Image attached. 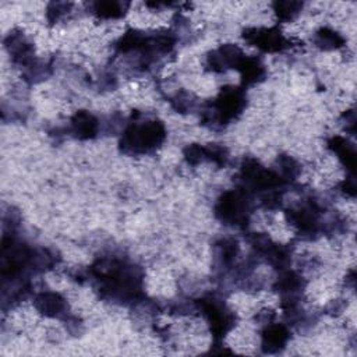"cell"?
Listing matches in <instances>:
<instances>
[{
    "label": "cell",
    "mask_w": 357,
    "mask_h": 357,
    "mask_svg": "<svg viewBox=\"0 0 357 357\" xmlns=\"http://www.w3.org/2000/svg\"><path fill=\"white\" fill-rule=\"evenodd\" d=\"M166 137L165 127L161 122H144L131 124L122 139V148L130 154H147L158 148Z\"/></svg>",
    "instance_id": "obj_1"
},
{
    "label": "cell",
    "mask_w": 357,
    "mask_h": 357,
    "mask_svg": "<svg viewBox=\"0 0 357 357\" xmlns=\"http://www.w3.org/2000/svg\"><path fill=\"white\" fill-rule=\"evenodd\" d=\"M216 216L231 225H240L247 219L249 201L247 196L242 192H228L223 194L215 208Z\"/></svg>",
    "instance_id": "obj_2"
},
{
    "label": "cell",
    "mask_w": 357,
    "mask_h": 357,
    "mask_svg": "<svg viewBox=\"0 0 357 357\" xmlns=\"http://www.w3.org/2000/svg\"><path fill=\"white\" fill-rule=\"evenodd\" d=\"M244 38L265 52H281L288 47V41L275 28L247 30Z\"/></svg>",
    "instance_id": "obj_3"
},
{
    "label": "cell",
    "mask_w": 357,
    "mask_h": 357,
    "mask_svg": "<svg viewBox=\"0 0 357 357\" xmlns=\"http://www.w3.org/2000/svg\"><path fill=\"white\" fill-rule=\"evenodd\" d=\"M244 104L246 98L243 91H240L239 88H229L223 89L220 97L215 102V109L222 122H228L242 113Z\"/></svg>",
    "instance_id": "obj_4"
},
{
    "label": "cell",
    "mask_w": 357,
    "mask_h": 357,
    "mask_svg": "<svg viewBox=\"0 0 357 357\" xmlns=\"http://www.w3.org/2000/svg\"><path fill=\"white\" fill-rule=\"evenodd\" d=\"M36 310L47 317H60L66 310V301L59 293L47 292L36 296L34 301Z\"/></svg>",
    "instance_id": "obj_5"
},
{
    "label": "cell",
    "mask_w": 357,
    "mask_h": 357,
    "mask_svg": "<svg viewBox=\"0 0 357 357\" xmlns=\"http://www.w3.org/2000/svg\"><path fill=\"white\" fill-rule=\"evenodd\" d=\"M71 127L78 139L88 140L95 137V134L98 131V122L88 112H78L71 119Z\"/></svg>",
    "instance_id": "obj_6"
},
{
    "label": "cell",
    "mask_w": 357,
    "mask_h": 357,
    "mask_svg": "<svg viewBox=\"0 0 357 357\" xmlns=\"http://www.w3.org/2000/svg\"><path fill=\"white\" fill-rule=\"evenodd\" d=\"M289 339V332L282 325H270L262 334V349L266 353H275L285 347Z\"/></svg>",
    "instance_id": "obj_7"
},
{
    "label": "cell",
    "mask_w": 357,
    "mask_h": 357,
    "mask_svg": "<svg viewBox=\"0 0 357 357\" xmlns=\"http://www.w3.org/2000/svg\"><path fill=\"white\" fill-rule=\"evenodd\" d=\"M316 43L324 51H332L343 47L345 41L338 32L330 28H321L316 35Z\"/></svg>",
    "instance_id": "obj_8"
},
{
    "label": "cell",
    "mask_w": 357,
    "mask_h": 357,
    "mask_svg": "<svg viewBox=\"0 0 357 357\" xmlns=\"http://www.w3.org/2000/svg\"><path fill=\"white\" fill-rule=\"evenodd\" d=\"M330 147L336 152L338 158L343 162L345 166H347L349 169L354 168V162H356V157H354V150L352 146L347 144L346 140L341 139V137H335L331 140Z\"/></svg>",
    "instance_id": "obj_9"
},
{
    "label": "cell",
    "mask_w": 357,
    "mask_h": 357,
    "mask_svg": "<svg viewBox=\"0 0 357 357\" xmlns=\"http://www.w3.org/2000/svg\"><path fill=\"white\" fill-rule=\"evenodd\" d=\"M127 5L117 2H98L94 5V13L101 19H119L124 14Z\"/></svg>",
    "instance_id": "obj_10"
},
{
    "label": "cell",
    "mask_w": 357,
    "mask_h": 357,
    "mask_svg": "<svg viewBox=\"0 0 357 357\" xmlns=\"http://www.w3.org/2000/svg\"><path fill=\"white\" fill-rule=\"evenodd\" d=\"M274 8H275L278 17L282 21H290L299 14L303 5L297 3V2H278L274 5Z\"/></svg>",
    "instance_id": "obj_11"
}]
</instances>
